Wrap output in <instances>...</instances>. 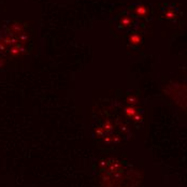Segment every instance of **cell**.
<instances>
[{"label":"cell","mask_w":187,"mask_h":187,"mask_svg":"<svg viewBox=\"0 0 187 187\" xmlns=\"http://www.w3.org/2000/svg\"><path fill=\"white\" fill-rule=\"evenodd\" d=\"M120 26L123 28H130L133 25H136V16L132 14H124L123 16H120Z\"/></svg>","instance_id":"obj_1"},{"label":"cell","mask_w":187,"mask_h":187,"mask_svg":"<svg viewBox=\"0 0 187 187\" xmlns=\"http://www.w3.org/2000/svg\"><path fill=\"white\" fill-rule=\"evenodd\" d=\"M132 10H133V16H136V17H145L148 12L147 8L141 3L132 6Z\"/></svg>","instance_id":"obj_2"},{"label":"cell","mask_w":187,"mask_h":187,"mask_svg":"<svg viewBox=\"0 0 187 187\" xmlns=\"http://www.w3.org/2000/svg\"><path fill=\"white\" fill-rule=\"evenodd\" d=\"M129 42L132 45H139L142 42L141 35H139L138 32H131V35H129Z\"/></svg>","instance_id":"obj_3"},{"label":"cell","mask_w":187,"mask_h":187,"mask_svg":"<svg viewBox=\"0 0 187 187\" xmlns=\"http://www.w3.org/2000/svg\"><path fill=\"white\" fill-rule=\"evenodd\" d=\"M125 114H126V116L131 118V117H133L136 114H137V109L134 108L133 106H128L126 109H125Z\"/></svg>","instance_id":"obj_4"},{"label":"cell","mask_w":187,"mask_h":187,"mask_svg":"<svg viewBox=\"0 0 187 187\" xmlns=\"http://www.w3.org/2000/svg\"><path fill=\"white\" fill-rule=\"evenodd\" d=\"M165 15H166V17L169 18V19H174V18L177 17V13H175L174 11H171V10L165 11Z\"/></svg>","instance_id":"obj_5"}]
</instances>
